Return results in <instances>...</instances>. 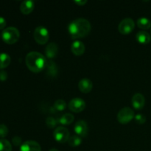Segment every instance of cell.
Listing matches in <instances>:
<instances>
[{"mask_svg": "<svg viewBox=\"0 0 151 151\" xmlns=\"http://www.w3.org/2000/svg\"><path fill=\"white\" fill-rule=\"evenodd\" d=\"M6 24H7V22L4 19V17L0 16V29H3L5 27Z\"/></svg>", "mask_w": 151, "mask_h": 151, "instance_id": "f1b7e54d", "label": "cell"}, {"mask_svg": "<svg viewBox=\"0 0 151 151\" xmlns=\"http://www.w3.org/2000/svg\"><path fill=\"white\" fill-rule=\"evenodd\" d=\"M71 51L76 56L83 55L85 52V45L82 41L76 40L71 45Z\"/></svg>", "mask_w": 151, "mask_h": 151, "instance_id": "7c38bea8", "label": "cell"}, {"mask_svg": "<svg viewBox=\"0 0 151 151\" xmlns=\"http://www.w3.org/2000/svg\"><path fill=\"white\" fill-rule=\"evenodd\" d=\"M50 151H59V150H58V149H55V148H52V149H50Z\"/></svg>", "mask_w": 151, "mask_h": 151, "instance_id": "4dcf8cb0", "label": "cell"}, {"mask_svg": "<svg viewBox=\"0 0 151 151\" xmlns=\"http://www.w3.org/2000/svg\"><path fill=\"white\" fill-rule=\"evenodd\" d=\"M58 52V46L54 42H51L47 45L45 48V54L47 58L51 60L57 55Z\"/></svg>", "mask_w": 151, "mask_h": 151, "instance_id": "5bb4252c", "label": "cell"}, {"mask_svg": "<svg viewBox=\"0 0 151 151\" xmlns=\"http://www.w3.org/2000/svg\"><path fill=\"white\" fill-rule=\"evenodd\" d=\"M75 132L81 137H86L88 134V126L84 120H79L75 125Z\"/></svg>", "mask_w": 151, "mask_h": 151, "instance_id": "9c48e42d", "label": "cell"}, {"mask_svg": "<svg viewBox=\"0 0 151 151\" xmlns=\"http://www.w3.org/2000/svg\"><path fill=\"white\" fill-rule=\"evenodd\" d=\"M7 78V73L4 70L0 71V81H4Z\"/></svg>", "mask_w": 151, "mask_h": 151, "instance_id": "83f0119b", "label": "cell"}, {"mask_svg": "<svg viewBox=\"0 0 151 151\" xmlns=\"http://www.w3.org/2000/svg\"><path fill=\"white\" fill-rule=\"evenodd\" d=\"M87 2H88V1H86V0H80V1H75V4H77L78 5H79V6L85 5V4H86Z\"/></svg>", "mask_w": 151, "mask_h": 151, "instance_id": "f546056e", "label": "cell"}, {"mask_svg": "<svg viewBox=\"0 0 151 151\" xmlns=\"http://www.w3.org/2000/svg\"><path fill=\"white\" fill-rule=\"evenodd\" d=\"M135 120L139 125H143L146 122V117L143 114H138L135 116Z\"/></svg>", "mask_w": 151, "mask_h": 151, "instance_id": "484cf974", "label": "cell"}, {"mask_svg": "<svg viewBox=\"0 0 151 151\" xmlns=\"http://www.w3.org/2000/svg\"><path fill=\"white\" fill-rule=\"evenodd\" d=\"M45 69L47 70L46 74H47L48 77L55 78L58 74V67L57 64L52 60H47V63Z\"/></svg>", "mask_w": 151, "mask_h": 151, "instance_id": "9a60e30c", "label": "cell"}, {"mask_svg": "<svg viewBox=\"0 0 151 151\" xmlns=\"http://www.w3.org/2000/svg\"><path fill=\"white\" fill-rule=\"evenodd\" d=\"M35 8V4L32 1L27 0V1H22L20 6V10L23 14L28 15L32 12Z\"/></svg>", "mask_w": 151, "mask_h": 151, "instance_id": "2e32d148", "label": "cell"}, {"mask_svg": "<svg viewBox=\"0 0 151 151\" xmlns=\"http://www.w3.org/2000/svg\"><path fill=\"white\" fill-rule=\"evenodd\" d=\"M57 122L58 120H56L54 117H52V116H49L46 119V125L49 128H51V129H52L56 126Z\"/></svg>", "mask_w": 151, "mask_h": 151, "instance_id": "cb8c5ba5", "label": "cell"}, {"mask_svg": "<svg viewBox=\"0 0 151 151\" xmlns=\"http://www.w3.org/2000/svg\"><path fill=\"white\" fill-rule=\"evenodd\" d=\"M11 58L10 55L5 52L0 53V69H4L10 65Z\"/></svg>", "mask_w": 151, "mask_h": 151, "instance_id": "d6986e66", "label": "cell"}, {"mask_svg": "<svg viewBox=\"0 0 151 151\" xmlns=\"http://www.w3.org/2000/svg\"><path fill=\"white\" fill-rule=\"evenodd\" d=\"M74 119H75V117L72 114L66 113L63 114L60 119H58V122L63 125H69L74 122Z\"/></svg>", "mask_w": 151, "mask_h": 151, "instance_id": "ac0fdd59", "label": "cell"}, {"mask_svg": "<svg viewBox=\"0 0 151 151\" xmlns=\"http://www.w3.org/2000/svg\"><path fill=\"white\" fill-rule=\"evenodd\" d=\"M137 26L142 29H148L151 27V22L148 19L145 17H142L137 20Z\"/></svg>", "mask_w": 151, "mask_h": 151, "instance_id": "ffe728a7", "label": "cell"}, {"mask_svg": "<svg viewBox=\"0 0 151 151\" xmlns=\"http://www.w3.org/2000/svg\"><path fill=\"white\" fill-rule=\"evenodd\" d=\"M116 117L119 123L126 125L134 118V111L131 108L125 107L118 112Z\"/></svg>", "mask_w": 151, "mask_h": 151, "instance_id": "5b68a950", "label": "cell"}, {"mask_svg": "<svg viewBox=\"0 0 151 151\" xmlns=\"http://www.w3.org/2000/svg\"><path fill=\"white\" fill-rule=\"evenodd\" d=\"M0 151H12V145L5 139H0Z\"/></svg>", "mask_w": 151, "mask_h": 151, "instance_id": "7402d4cb", "label": "cell"}, {"mask_svg": "<svg viewBox=\"0 0 151 151\" xmlns=\"http://www.w3.org/2000/svg\"><path fill=\"white\" fill-rule=\"evenodd\" d=\"M33 36L35 41L38 44L44 45L48 42L49 38H50V34H49L48 29L47 28L42 26H39L35 28L34 30Z\"/></svg>", "mask_w": 151, "mask_h": 151, "instance_id": "277c9868", "label": "cell"}, {"mask_svg": "<svg viewBox=\"0 0 151 151\" xmlns=\"http://www.w3.org/2000/svg\"><path fill=\"white\" fill-rule=\"evenodd\" d=\"M54 108L55 109V110L59 111H62L64 109H66V102L63 100H57L54 103Z\"/></svg>", "mask_w": 151, "mask_h": 151, "instance_id": "603a6c76", "label": "cell"}, {"mask_svg": "<svg viewBox=\"0 0 151 151\" xmlns=\"http://www.w3.org/2000/svg\"><path fill=\"white\" fill-rule=\"evenodd\" d=\"M53 137L58 142L65 143L68 142L70 136H69V131H68L67 128L59 126L53 131Z\"/></svg>", "mask_w": 151, "mask_h": 151, "instance_id": "52a82bcc", "label": "cell"}, {"mask_svg": "<svg viewBox=\"0 0 151 151\" xmlns=\"http://www.w3.org/2000/svg\"><path fill=\"white\" fill-rule=\"evenodd\" d=\"M25 63L31 72L33 73H38L45 69L47 60L41 53L38 52H30L27 55Z\"/></svg>", "mask_w": 151, "mask_h": 151, "instance_id": "7a4b0ae2", "label": "cell"}, {"mask_svg": "<svg viewBox=\"0 0 151 151\" xmlns=\"http://www.w3.org/2000/svg\"><path fill=\"white\" fill-rule=\"evenodd\" d=\"M135 27V23L131 18H126L121 21L118 26V30L122 35H128L131 33Z\"/></svg>", "mask_w": 151, "mask_h": 151, "instance_id": "8992f818", "label": "cell"}, {"mask_svg": "<svg viewBox=\"0 0 151 151\" xmlns=\"http://www.w3.org/2000/svg\"><path fill=\"white\" fill-rule=\"evenodd\" d=\"M150 32H151V29H150Z\"/></svg>", "mask_w": 151, "mask_h": 151, "instance_id": "1f68e13d", "label": "cell"}, {"mask_svg": "<svg viewBox=\"0 0 151 151\" xmlns=\"http://www.w3.org/2000/svg\"><path fill=\"white\" fill-rule=\"evenodd\" d=\"M78 88L82 93L88 94L92 90L93 83L88 78H83L78 83Z\"/></svg>", "mask_w": 151, "mask_h": 151, "instance_id": "4fadbf2b", "label": "cell"}, {"mask_svg": "<svg viewBox=\"0 0 151 151\" xmlns=\"http://www.w3.org/2000/svg\"><path fill=\"white\" fill-rule=\"evenodd\" d=\"M68 144L69 146L72 147H78V146L81 145V144L82 143V139L81 137L78 135H73L72 137H69V140H68Z\"/></svg>", "mask_w": 151, "mask_h": 151, "instance_id": "44dd1931", "label": "cell"}, {"mask_svg": "<svg viewBox=\"0 0 151 151\" xmlns=\"http://www.w3.org/2000/svg\"><path fill=\"white\" fill-rule=\"evenodd\" d=\"M136 39L139 44H147L150 42L151 36L147 32L142 30L137 32L136 35Z\"/></svg>", "mask_w": 151, "mask_h": 151, "instance_id": "e0dca14e", "label": "cell"}, {"mask_svg": "<svg viewBox=\"0 0 151 151\" xmlns=\"http://www.w3.org/2000/svg\"><path fill=\"white\" fill-rule=\"evenodd\" d=\"M131 102H132V105L134 109L137 110H141L145 106V99L141 93H137L133 96Z\"/></svg>", "mask_w": 151, "mask_h": 151, "instance_id": "8fae6325", "label": "cell"}, {"mask_svg": "<svg viewBox=\"0 0 151 151\" xmlns=\"http://www.w3.org/2000/svg\"><path fill=\"white\" fill-rule=\"evenodd\" d=\"M8 134V128L4 124H0V137L4 138Z\"/></svg>", "mask_w": 151, "mask_h": 151, "instance_id": "d4e9b609", "label": "cell"}, {"mask_svg": "<svg viewBox=\"0 0 151 151\" xmlns=\"http://www.w3.org/2000/svg\"><path fill=\"white\" fill-rule=\"evenodd\" d=\"M12 142L15 146H19L22 143V138L19 136H16L12 139Z\"/></svg>", "mask_w": 151, "mask_h": 151, "instance_id": "4316f807", "label": "cell"}, {"mask_svg": "<svg viewBox=\"0 0 151 151\" xmlns=\"http://www.w3.org/2000/svg\"><path fill=\"white\" fill-rule=\"evenodd\" d=\"M91 24L87 19L79 18L72 21L68 27V31L72 39L86 37L91 32Z\"/></svg>", "mask_w": 151, "mask_h": 151, "instance_id": "6da1fadb", "label": "cell"}, {"mask_svg": "<svg viewBox=\"0 0 151 151\" xmlns=\"http://www.w3.org/2000/svg\"><path fill=\"white\" fill-rule=\"evenodd\" d=\"M86 108V103L81 98H74L69 103V109L75 113L82 112Z\"/></svg>", "mask_w": 151, "mask_h": 151, "instance_id": "ba28073f", "label": "cell"}, {"mask_svg": "<svg viewBox=\"0 0 151 151\" xmlns=\"http://www.w3.org/2000/svg\"><path fill=\"white\" fill-rule=\"evenodd\" d=\"M20 151H41V147L37 142L28 140L21 145Z\"/></svg>", "mask_w": 151, "mask_h": 151, "instance_id": "30bf717a", "label": "cell"}, {"mask_svg": "<svg viewBox=\"0 0 151 151\" xmlns=\"http://www.w3.org/2000/svg\"><path fill=\"white\" fill-rule=\"evenodd\" d=\"M20 37L19 29L14 27H9L3 29L1 33L2 40L7 44H13L18 41Z\"/></svg>", "mask_w": 151, "mask_h": 151, "instance_id": "3957f363", "label": "cell"}]
</instances>
